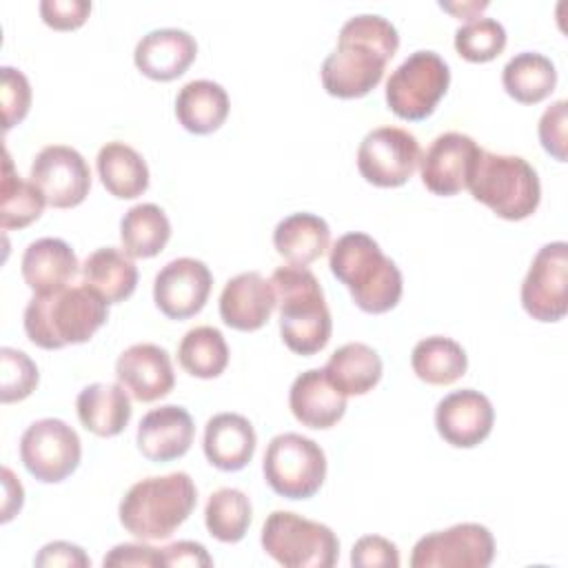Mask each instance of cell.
<instances>
[{
	"label": "cell",
	"mask_w": 568,
	"mask_h": 568,
	"mask_svg": "<svg viewBox=\"0 0 568 568\" xmlns=\"http://www.w3.org/2000/svg\"><path fill=\"white\" fill-rule=\"evenodd\" d=\"M109 317V304L87 284L64 286L47 295H33L22 315L31 344L58 351L89 342Z\"/></svg>",
	"instance_id": "7a4b0ae2"
},
{
	"label": "cell",
	"mask_w": 568,
	"mask_h": 568,
	"mask_svg": "<svg viewBox=\"0 0 568 568\" xmlns=\"http://www.w3.org/2000/svg\"><path fill=\"white\" fill-rule=\"evenodd\" d=\"M422 160L417 138L399 126H377L364 135L357 149L359 175L379 189L406 184Z\"/></svg>",
	"instance_id": "8fae6325"
},
{
	"label": "cell",
	"mask_w": 568,
	"mask_h": 568,
	"mask_svg": "<svg viewBox=\"0 0 568 568\" xmlns=\"http://www.w3.org/2000/svg\"><path fill=\"white\" fill-rule=\"evenodd\" d=\"M33 564L40 568H55V566L89 568L91 559L87 557V552L80 546H75L71 541H51L40 548Z\"/></svg>",
	"instance_id": "ee69618b"
},
{
	"label": "cell",
	"mask_w": 568,
	"mask_h": 568,
	"mask_svg": "<svg viewBox=\"0 0 568 568\" xmlns=\"http://www.w3.org/2000/svg\"><path fill=\"white\" fill-rule=\"evenodd\" d=\"M273 246L288 264L308 266L331 246V229L326 220L315 213H291L277 222Z\"/></svg>",
	"instance_id": "83f0119b"
},
{
	"label": "cell",
	"mask_w": 568,
	"mask_h": 568,
	"mask_svg": "<svg viewBox=\"0 0 568 568\" xmlns=\"http://www.w3.org/2000/svg\"><path fill=\"white\" fill-rule=\"evenodd\" d=\"M0 78H2V84H0L2 87L0 89L2 126H4V131H9L16 124H20L31 109V84L20 69L9 67V64H4L0 69Z\"/></svg>",
	"instance_id": "f35d334b"
},
{
	"label": "cell",
	"mask_w": 568,
	"mask_h": 568,
	"mask_svg": "<svg viewBox=\"0 0 568 568\" xmlns=\"http://www.w3.org/2000/svg\"><path fill=\"white\" fill-rule=\"evenodd\" d=\"M262 548L286 568H333L339 557V539L326 524L291 510H273L262 526Z\"/></svg>",
	"instance_id": "52a82bcc"
},
{
	"label": "cell",
	"mask_w": 568,
	"mask_h": 568,
	"mask_svg": "<svg viewBox=\"0 0 568 568\" xmlns=\"http://www.w3.org/2000/svg\"><path fill=\"white\" fill-rule=\"evenodd\" d=\"M322 371L331 386L348 397L373 390L382 379L384 364L373 346L364 342H348L331 353Z\"/></svg>",
	"instance_id": "4316f807"
},
{
	"label": "cell",
	"mask_w": 568,
	"mask_h": 568,
	"mask_svg": "<svg viewBox=\"0 0 568 568\" xmlns=\"http://www.w3.org/2000/svg\"><path fill=\"white\" fill-rule=\"evenodd\" d=\"M501 84L515 102L539 104L555 91L557 69L544 53L521 51L504 64Z\"/></svg>",
	"instance_id": "4dcf8cb0"
},
{
	"label": "cell",
	"mask_w": 568,
	"mask_h": 568,
	"mask_svg": "<svg viewBox=\"0 0 568 568\" xmlns=\"http://www.w3.org/2000/svg\"><path fill=\"white\" fill-rule=\"evenodd\" d=\"M439 7H442V9H446V11H450V13H453V16H457L459 20L464 18V20L468 22V20L477 18L475 13L484 11V9L488 7V2H486V0H484V2H462V4H453V2H439Z\"/></svg>",
	"instance_id": "7dc6e473"
},
{
	"label": "cell",
	"mask_w": 568,
	"mask_h": 568,
	"mask_svg": "<svg viewBox=\"0 0 568 568\" xmlns=\"http://www.w3.org/2000/svg\"><path fill=\"white\" fill-rule=\"evenodd\" d=\"M481 146L466 133L446 131L437 135L419 160L424 186L442 197L457 195L466 189L470 169Z\"/></svg>",
	"instance_id": "2e32d148"
},
{
	"label": "cell",
	"mask_w": 568,
	"mask_h": 568,
	"mask_svg": "<svg viewBox=\"0 0 568 568\" xmlns=\"http://www.w3.org/2000/svg\"><path fill=\"white\" fill-rule=\"evenodd\" d=\"M466 189L477 202L508 222L530 217L541 200L539 175L528 160L486 149L479 151Z\"/></svg>",
	"instance_id": "8992f818"
},
{
	"label": "cell",
	"mask_w": 568,
	"mask_h": 568,
	"mask_svg": "<svg viewBox=\"0 0 568 568\" xmlns=\"http://www.w3.org/2000/svg\"><path fill=\"white\" fill-rule=\"evenodd\" d=\"M211 286L213 275L202 260L178 257L158 271L153 302L169 320H189L204 308Z\"/></svg>",
	"instance_id": "9a60e30c"
},
{
	"label": "cell",
	"mask_w": 568,
	"mask_h": 568,
	"mask_svg": "<svg viewBox=\"0 0 568 568\" xmlns=\"http://www.w3.org/2000/svg\"><path fill=\"white\" fill-rule=\"evenodd\" d=\"M0 364H2V375H0V399L2 404H13L27 399L38 382L40 373L36 362L18 348L2 346L0 348Z\"/></svg>",
	"instance_id": "74e56055"
},
{
	"label": "cell",
	"mask_w": 568,
	"mask_h": 568,
	"mask_svg": "<svg viewBox=\"0 0 568 568\" xmlns=\"http://www.w3.org/2000/svg\"><path fill=\"white\" fill-rule=\"evenodd\" d=\"M195 437V424L191 413L178 404H164L149 410L135 433L138 450L155 464L180 459L189 453Z\"/></svg>",
	"instance_id": "d6986e66"
},
{
	"label": "cell",
	"mask_w": 568,
	"mask_h": 568,
	"mask_svg": "<svg viewBox=\"0 0 568 568\" xmlns=\"http://www.w3.org/2000/svg\"><path fill=\"white\" fill-rule=\"evenodd\" d=\"M102 566L104 568H111V566L158 568V566H164L162 548H153V546H146V544H118L104 555Z\"/></svg>",
	"instance_id": "7bdbcfd3"
},
{
	"label": "cell",
	"mask_w": 568,
	"mask_h": 568,
	"mask_svg": "<svg viewBox=\"0 0 568 568\" xmlns=\"http://www.w3.org/2000/svg\"><path fill=\"white\" fill-rule=\"evenodd\" d=\"M271 284L286 348L297 355L320 353L331 339L333 320L315 273L306 266L286 264L273 271Z\"/></svg>",
	"instance_id": "277c9868"
},
{
	"label": "cell",
	"mask_w": 568,
	"mask_h": 568,
	"mask_svg": "<svg viewBox=\"0 0 568 568\" xmlns=\"http://www.w3.org/2000/svg\"><path fill=\"white\" fill-rule=\"evenodd\" d=\"M399 49V33L390 20L377 13L348 18L335 49L322 62V87L339 100L368 95L384 78L388 60Z\"/></svg>",
	"instance_id": "6da1fadb"
},
{
	"label": "cell",
	"mask_w": 568,
	"mask_h": 568,
	"mask_svg": "<svg viewBox=\"0 0 568 568\" xmlns=\"http://www.w3.org/2000/svg\"><path fill=\"white\" fill-rule=\"evenodd\" d=\"M288 406L302 426L326 430L344 417L346 397L331 386L322 368H308L293 379Z\"/></svg>",
	"instance_id": "603a6c76"
},
{
	"label": "cell",
	"mask_w": 568,
	"mask_h": 568,
	"mask_svg": "<svg viewBox=\"0 0 568 568\" xmlns=\"http://www.w3.org/2000/svg\"><path fill=\"white\" fill-rule=\"evenodd\" d=\"M262 473L271 490L280 497L308 499L326 479V455L306 435L280 433L264 450Z\"/></svg>",
	"instance_id": "ba28073f"
},
{
	"label": "cell",
	"mask_w": 568,
	"mask_h": 568,
	"mask_svg": "<svg viewBox=\"0 0 568 568\" xmlns=\"http://www.w3.org/2000/svg\"><path fill=\"white\" fill-rule=\"evenodd\" d=\"M413 373L433 386H448L466 375L468 355L459 342L446 335H430L415 344L410 353Z\"/></svg>",
	"instance_id": "1f68e13d"
},
{
	"label": "cell",
	"mask_w": 568,
	"mask_h": 568,
	"mask_svg": "<svg viewBox=\"0 0 568 568\" xmlns=\"http://www.w3.org/2000/svg\"><path fill=\"white\" fill-rule=\"evenodd\" d=\"M122 248L131 257H155L171 240V222L153 202L131 206L120 220Z\"/></svg>",
	"instance_id": "d6a6232c"
},
{
	"label": "cell",
	"mask_w": 568,
	"mask_h": 568,
	"mask_svg": "<svg viewBox=\"0 0 568 568\" xmlns=\"http://www.w3.org/2000/svg\"><path fill=\"white\" fill-rule=\"evenodd\" d=\"M80 264L75 251L60 237L33 240L20 260V273L33 295H47L69 286Z\"/></svg>",
	"instance_id": "7402d4cb"
},
{
	"label": "cell",
	"mask_w": 568,
	"mask_h": 568,
	"mask_svg": "<svg viewBox=\"0 0 568 568\" xmlns=\"http://www.w3.org/2000/svg\"><path fill=\"white\" fill-rule=\"evenodd\" d=\"M568 244H544L521 282V306L537 322H559L568 311Z\"/></svg>",
	"instance_id": "4fadbf2b"
},
{
	"label": "cell",
	"mask_w": 568,
	"mask_h": 568,
	"mask_svg": "<svg viewBox=\"0 0 568 568\" xmlns=\"http://www.w3.org/2000/svg\"><path fill=\"white\" fill-rule=\"evenodd\" d=\"M44 195L40 189L29 180H22L20 173L13 169L11 155L4 149V169H2V184H0V226L4 231L24 229L36 222L44 211Z\"/></svg>",
	"instance_id": "836d02e7"
},
{
	"label": "cell",
	"mask_w": 568,
	"mask_h": 568,
	"mask_svg": "<svg viewBox=\"0 0 568 568\" xmlns=\"http://www.w3.org/2000/svg\"><path fill=\"white\" fill-rule=\"evenodd\" d=\"M180 366L200 379H213L229 366V346L220 328L195 326L184 333L178 346Z\"/></svg>",
	"instance_id": "e575fe53"
},
{
	"label": "cell",
	"mask_w": 568,
	"mask_h": 568,
	"mask_svg": "<svg viewBox=\"0 0 568 568\" xmlns=\"http://www.w3.org/2000/svg\"><path fill=\"white\" fill-rule=\"evenodd\" d=\"M495 408L490 399L475 390L462 388L444 395L435 408V428L439 437L455 448H475L493 430Z\"/></svg>",
	"instance_id": "e0dca14e"
},
{
	"label": "cell",
	"mask_w": 568,
	"mask_h": 568,
	"mask_svg": "<svg viewBox=\"0 0 568 568\" xmlns=\"http://www.w3.org/2000/svg\"><path fill=\"white\" fill-rule=\"evenodd\" d=\"M80 273L82 284L91 286L106 304L124 302L138 286V266L131 255L115 246H102L89 253Z\"/></svg>",
	"instance_id": "f1b7e54d"
},
{
	"label": "cell",
	"mask_w": 568,
	"mask_h": 568,
	"mask_svg": "<svg viewBox=\"0 0 568 568\" xmlns=\"http://www.w3.org/2000/svg\"><path fill=\"white\" fill-rule=\"evenodd\" d=\"M508 36L499 20L477 16L455 31V51L468 62H490L506 49Z\"/></svg>",
	"instance_id": "8d00e7d4"
},
{
	"label": "cell",
	"mask_w": 568,
	"mask_h": 568,
	"mask_svg": "<svg viewBox=\"0 0 568 568\" xmlns=\"http://www.w3.org/2000/svg\"><path fill=\"white\" fill-rule=\"evenodd\" d=\"M253 519L251 499L240 488H217L204 508V524L213 539L237 544L244 539Z\"/></svg>",
	"instance_id": "d590c367"
},
{
	"label": "cell",
	"mask_w": 568,
	"mask_h": 568,
	"mask_svg": "<svg viewBox=\"0 0 568 568\" xmlns=\"http://www.w3.org/2000/svg\"><path fill=\"white\" fill-rule=\"evenodd\" d=\"M82 459L78 433L58 417H42L20 437V462L42 484H60L75 473Z\"/></svg>",
	"instance_id": "30bf717a"
},
{
	"label": "cell",
	"mask_w": 568,
	"mask_h": 568,
	"mask_svg": "<svg viewBox=\"0 0 568 568\" xmlns=\"http://www.w3.org/2000/svg\"><path fill=\"white\" fill-rule=\"evenodd\" d=\"M450 84L448 62L430 51H413L386 80V104L399 118L419 122L433 115Z\"/></svg>",
	"instance_id": "9c48e42d"
},
{
	"label": "cell",
	"mask_w": 568,
	"mask_h": 568,
	"mask_svg": "<svg viewBox=\"0 0 568 568\" xmlns=\"http://www.w3.org/2000/svg\"><path fill=\"white\" fill-rule=\"evenodd\" d=\"M164 566H213L211 555L197 541H173L162 548Z\"/></svg>",
	"instance_id": "f6af8a7d"
},
{
	"label": "cell",
	"mask_w": 568,
	"mask_h": 568,
	"mask_svg": "<svg viewBox=\"0 0 568 568\" xmlns=\"http://www.w3.org/2000/svg\"><path fill=\"white\" fill-rule=\"evenodd\" d=\"M197 55L195 38L178 27H162L144 33L133 51L138 71L158 82H171L186 73Z\"/></svg>",
	"instance_id": "ffe728a7"
},
{
	"label": "cell",
	"mask_w": 568,
	"mask_h": 568,
	"mask_svg": "<svg viewBox=\"0 0 568 568\" xmlns=\"http://www.w3.org/2000/svg\"><path fill=\"white\" fill-rule=\"evenodd\" d=\"M275 308V291L271 280L257 271H244L231 277L220 293V317L235 331L262 328Z\"/></svg>",
	"instance_id": "44dd1931"
},
{
	"label": "cell",
	"mask_w": 568,
	"mask_h": 568,
	"mask_svg": "<svg viewBox=\"0 0 568 568\" xmlns=\"http://www.w3.org/2000/svg\"><path fill=\"white\" fill-rule=\"evenodd\" d=\"M351 566L355 568H397L399 550L382 535H364L353 544Z\"/></svg>",
	"instance_id": "ab89813d"
},
{
	"label": "cell",
	"mask_w": 568,
	"mask_h": 568,
	"mask_svg": "<svg viewBox=\"0 0 568 568\" xmlns=\"http://www.w3.org/2000/svg\"><path fill=\"white\" fill-rule=\"evenodd\" d=\"M568 102H552L539 118V142L546 153H550L557 162H566V122H568Z\"/></svg>",
	"instance_id": "60d3db41"
},
{
	"label": "cell",
	"mask_w": 568,
	"mask_h": 568,
	"mask_svg": "<svg viewBox=\"0 0 568 568\" xmlns=\"http://www.w3.org/2000/svg\"><path fill=\"white\" fill-rule=\"evenodd\" d=\"M40 18L47 27L55 31H73L82 27L91 13V2L87 0H42Z\"/></svg>",
	"instance_id": "b9f144b4"
},
{
	"label": "cell",
	"mask_w": 568,
	"mask_h": 568,
	"mask_svg": "<svg viewBox=\"0 0 568 568\" xmlns=\"http://www.w3.org/2000/svg\"><path fill=\"white\" fill-rule=\"evenodd\" d=\"M102 186L118 200H135L149 189V166L144 158L124 142H106L95 158Z\"/></svg>",
	"instance_id": "f546056e"
},
{
	"label": "cell",
	"mask_w": 568,
	"mask_h": 568,
	"mask_svg": "<svg viewBox=\"0 0 568 568\" xmlns=\"http://www.w3.org/2000/svg\"><path fill=\"white\" fill-rule=\"evenodd\" d=\"M328 266L364 313H386L402 300V271L366 233L353 231L337 237L331 246Z\"/></svg>",
	"instance_id": "3957f363"
},
{
	"label": "cell",
	"mask_w": 568,
	"mask_h": 568,
	"mask_svg": "<svg viewBox=\"0 0 568 568\" xmlns=\"http://www.w3.org/2000/svg\"><path fill=\"white\" fill-rule=\"evenodd\" d=\"M75 410L80 424L98 437H115L131 422L129 390L118 384L95 382L84 386L75 397Z\"/></svg>",
	"instance_id": "d4e9b609"
},
{
	"label": "cell",
	"mask_w": 568,
	"mask_h": 568,
	"mask_svg": "<svg viewBox=\"0 0 568 568\" xmlns=\"http://www.w3.org/2000/svg\"><path fill=\"white\" fill-rule=\"evenodd\" d=\"M493 559V532L475 521L433 530L417 539L410 552L413 568H488Z\"/></svg>",
	"instance_id": "7c38bea8"
},
{
	"label": "cell",
	"mask_w": 568,
	"mask_h": 568,
	"mask_svg": "<svg viewBox=\"0 0 568 568\" xmlns=\"http://www.w3.org/2000/svg\"><path fill=\"white\" fill-rule=\"evenodd\" d=\"M31 182L53 209H73L84 202L91 189V169L84 155L67 144L40 149L31 162Z\"/></svg>",
	"instance_id": "5bb4252c"
},
{
	"label": "cell",
	"mask_w": 568,
	"mask_h": 568,
	"mask_svg": "<svg viewBox=\"0 0 568 568\" xmlns=\"http://www.w3.org/2000/svg\"><path fill=\"white\" fill-rule=\"evenodd\" d=\"M229 93L213 80H191L175 95V118L189 133L209 135L229 118Z\"/></svg>",
	"instance_id": "484cf974"
},
{
	"label": "cell",
	"mask_w": 568,
	"mask_h": 568,
	"mask_svg": "<svg viewBox=\"0 0 568 568\" xmlns=\"http://www.w3.org/2000/svg\"><path fill=\"white\" fill-rule=\"evenodd\" d=\"M2 484H4V501H2V521H11L16 513H20L24 501V488L11 473V468H2Z\"/></svg>",
	"instance_id": "bcb514c9"
},
{
	"label": "cell",
	"mask_w": 568,
	"mask_h": 568,
	"mask_svg": "<svg viewBox=\"0 0 568 568\" xmlns=\"http://www.w3.org/2000/svg\"><path fill=\"white\" fill-rule=\"evenodd\" d=\"M197 504V488L189 473L153 475L135 481L118 506L120 524L142 541L171 537Z\"/></svg>",
	"instance_id": "5b68a950"
},
{
	"label": "cell",
	"mask_w": 568,
	"mask_h": 568,
	"mask_svg": "<svg viewBox=\"0 0 568 568\" xmlns=\"http://www.w3.org/2000/svg\"><path fill=\"white\" fill-rule=\"evenodd\" d=\"M255 446V428L240 413H217L204 426V455L209 464L220 470H242L253 459Z\"/></svg>",
	"instance_id": "cb8c5ba5"
},
{
	"label": "cell",
	"mask_w": 568,
	"mask_h": 568,
	"mask_svg": "<svg viewBox=\"0 0 568 568\" xmlns=\"http://www.w3.org/2000/svg\"><path fill=\"white\" fill-rule=\"evenodd\" d=\"M115 377L138 402H155L166 397L175 386V373L166 348L140 342L129 346L115 359Z\"/></svg>",
	"instance_id": "ac0fdd59"
}]
</instances>
